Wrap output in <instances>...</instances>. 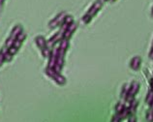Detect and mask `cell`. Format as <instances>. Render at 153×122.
Here are the masks:
<instances>
[{
	"instance_id": "obj_1",
	"label": "cell",
	"mask_w": 153,
	"mask_h": 122,
	"mask_svg": "<svg viewBox=\"0 0 153 122\" xmlns=\"http://www.w3.org/2000/svg\"><path fill=\"white\" fill-rule=\"evenodd\" d=\"M102 8H103V4L97 0V1L92 4V6L88 9L86 14L82 18V22L84 24H88L92 19L96 17V16H97V14L99 13V12L102 10Z\"/></svg>"
},
{
	"instance_id": "obj_2",
	"label": "cell",
	"mask_w": 153,
	"mask_h": 122,
	"mask_svg": "<svg viewBox=\"0 0 153 122\" xmlns=\"http://www.w3.org/2000/svg\"><path fill=\"white\" fill-rule=\"evenodd\" d=\"M140 89V83L137 80H133L130 83V87H129V92L125 99V103H129V102L136 99V96L139 93Z\"/></svg>"
},
{
	"instance_id": "obj_3",
	"label": "cell",
	"mask_w": 153,
	"mask_h": 122,
	"mask_svg": "<svg viewBox=\"0 0 153 122\" xmlns=\"http://www.w3.org/2000/svg\"><path fill=\"white\" fill-rule=\"evenodd\" d=\"M46 73L51 77V79H53L58 84H60V85H64V84L66 83V79L64 78L63 76L60 75L59 73H56V72L53 70V69H51V68H50V67H48V68L46 69Z\"/></svg>"
},
{
	"instance_id": "obj_4",
	"label": "cell",
	"mask_w": 153,
	"mask_h": 122,
	"mask_svg": "<svg viewBox=\"0 0 153 122\" xmlns=\"http://www.w3.org/2000/svg\"><path fill=\"white\" fill-rule=\"evenodd\" d=\"M66 13L65 12H62V13H59L54 19H52L50 23H49V26L50 28H51V29H53V28H56L57 26H61L62 23L64 22V19H65L66 17Z\"/></svg>"
},
{
	"instance_id": "obj_5",
	"label": "cell",
	"mask_w": 153,
	"mask_h": 122,
	"mask_svg": "<svg viewBox=\"0 0 153 122\" xmlns=\"http://www.w3.org/2000/svg\"><path fill=\"white\" fill-rule=\"evenodd\" d=\"M78 26H79V24L76 23V22H73V23H71L69 26H68L66 28V30L64 31V33H63V38L64 39H67V40H70V38L73 36V34L76 32V30L78 29Z\"/></svg>"
},
{
	"instance_id": "obj_6",
	"label": "cell",
	"mask_w": 153,
	"mask_h": 122,
	"mask_svg": "<svg viewBox=\"0 0 153 122\" xmlns=\"http://www.w3.org/2000/svg\"><path fill=\"white\" fill-rule=\"evenodd\" d=\"M142 57L140 56H134L130 61V68L134 71H138L142 67Z\"/></svg>"
},
{
	"instance_id": "obj_7",
	"label": "cell",
	"mask_w": 153,
	"mask_h": 122,
	"mask_svg": "<svg viewBox=\"0 0 153 122\" xmlns=\"http://www.w3.org/2000/svg\"><path fill=\"white\" fill-rule=\"evenodd\" d=\"M125 104H126V108L128 109V111L130 112L131 115H135L139 107V101L137 99H134L133 101L129 102V103H125Z\"/></svg>"
},
{
	"instance_id": "obj_8",
	"label": "cell",
	"mask_w": 153,
	"mask_h": 122,
	"mask_svg": "<svg viewBox=\"0 0 153 122\" xmlns=\"http://www.w3.org/2000/svg\"><path fill=\"white\" fill-rule=\"evenodd\" d=\"M62 39H63V32L62 31H59L54 36H52V37L49 40V42H48V45H49V46H53V45L56 42H58V41H61Z\"/></svg>"
},
{
	"instance_id": "obj_9",
	"label": "cell",
	"mask_w": 153,
	"mask_h": 122,
	"mask_svg": "<svg viewBox=\"0 0 153 122\" xmlns=\"http://www.w3.org/2000/svg\"><path fill=\"white\" fill-rule=\"evenodd\" d=\"M129 87H130V83H124L121 87V91H120V99L122 101H125L126 97L129 92Z\"/></svg>"
},
{
	"instance_id": "obj_10",
	"label": "cell",
	"mask_w": 153,
	"mask_h": 122,
	"mask_svg": "<svg viewBox=\"0 0 153 122\" xmlns=\"http://www.w3.org/2000/svg\"><path fill=\"white\" fill-rule=\"evenodd\" d=\"M126 109V104H125V101H119L116 103V105L114 106V111L115 113H121L124 109Z\"/></svg>"
},
{
	"instance_id": "obj_11",
	"label": "cell",
	"mask_w": 153,
	"mask_h": 122,
	"mask_svg": "<svg viewBox=\"0 0 153 122\" xmlns=\"http://www.w3.org/2000/svg\"><path fill=\"white\" fill-rule=\"evenodd\" d=\"M35 41H36V43H37L38 47L41 48V50H43V48H45L46 47H48L45 39H44V37H42V36H37L36 39H35Z\"/></svg>"
},
{
	"instance_id": "obj_12",
	"label": "cell",
	"mask_w": 153,
	"mask_h": 122,
	"mask_svg": "<svg viewBox=\"0 0 153 122\" xmlns=\"http://www.w3.org/2000/svg\"><path fill=\"white\" fill-rule=\"evenodd\" d=\"M22 32V27L21 25H16L14 28H13V30H12V33H11V37H13L15 39H17L18 37V35H19Z\"/></svg>"
},
{
	"instance_id": "obj_13",
	"label": "cell",
	"mask_w": 153,
	"mask_h": 122,
	"mask_svg": "<svg viewBox=\"0 0 153 122\" xmlns=\"http://www.w3.org/2000/svg\"><path fill=\"white\" fill-rule=\"evenodd\" d=\"M69 48H70V42H69V40L63 38L61 41H60V47H59L60 50H63V51H67V50Z\"/></svg>"
},
{
	"instance_id": "obj_14",
	"label": "cell",
	"mask_w": 153,
	"mask_h": 122,
	"mask_svg": "<svg viewBox=\"0 0 153 122\" xmlns=\"http://www.w3.org/2000/svg\"><path fill=\"white\" fill-rule=\"evenodd\" d=\"M152 101H153V91L151 90V89H149L148 92L146 93V103L148 107H149L150 104L152 103Z\"/></svg>"
},
{
	"instance_id": "obj_15",
	"label": "cell",
	"mask_w": 153,
	"mask_h": 122,
	"mask_svg": "<svg viewBox=\"0 0 153 122\" xmlns=\"http://www.w3.org/2000/svg\"><path fill=\"white\" fill-rule=\"evenodd\" d=\"M146 119L147 122H153V109H149L146 113Z\"/></svg>"
},
{
	"instance_id": "obj_16",
	"label": "cell",
	"mask_w": 153,
	"mask_h": 122,
	"mask_svg": "<svg viewBox=\"0 0 153 122\" xmlns=\"http://www.w3.org/2000/svg\"><path fill=\"white\" fill-rule=\"evenodd\" d=\"M122 118L121 116H120V115H118V113H115L114 115H112L111 117V122H122Z\"/></svg>"
},
{
	"instance_id": "obj_17",
	"label": "cell",
	"mask_w": 153,
	"mask_h": 122,
	"mask_svg": "<svg viewBox=\"0 0 153 122\" xmlns=\"http://www.w3.org/2000/svg\"><path fill=\"white\" fill-rule=\"evenodd\" d=\"M12 59H13V55L10 54L9 52H6L4 54V62H10Z\"/></svg>"
},
{
	"instance_id": "obj_18",
	"label": "cell",
	"mask_w": 153,
	"mask_h": 122,
	"mask_svg": "<svg viewBox=\"0 0 153 122\" xmlns=\"http://www.w3.org/2000/svg\"><path fill=\"white\" fill-rule=\"evenodd\" d=\"M25 38H26V34L25 33V32L22 31L21 34H19V35H18V37H17V40L21 41V42H23V41L25 40Z\"/></svg>"
},
{
	"instance_id": "obj_19",
	"label": "cell",
	"mask_w": 153,
	"mask_h": 122,
	"mask_svg": "<svg viewBox=\"0 0 153 122\" xmlns=\"http://www.w3.org/2000/svg\"><path fill=\"white\" fill-rule=\"evenodd\" d=\"M127 122H137V117L135 115H130L127 118Z\"/></svg>"
},
{
	"instance_id": "obj_20",
	"label": "cell",
	"mask_w": 153,
	"mask_h": 122,
	"mask_svg": "<svg viewBox=\"0 0 153 122\" xmlns=\"http://www.w3.org/2000/svg\"><path fill=\"white\" fill-rule=\"evenodd\" d=\"M98 1H99V2H101V3L103 4V5H104V4L106 3V2L108 1V0H98Z\"/></svg>"
},
{
	"instance_id": "obj_21",
	"label": "cell",
	"mask_w": 153,
	"mask_h": 122,
	"mask_svg": "<svg viewBox=\"0 0 153 122\" xmlns=\"http://www.w3.org/2000/svg\"><path fill=\"white\" fill-rule=\"evenodd\" d=\"M4 2H5V0H0V7H2V6H3Z\"/></svg>"
},
{
	"instance_id": "obj_22",
	"label": "cell",
	"mask_w": 153,
	"mask_h": 122,
	"mask_svg": "<svg viewBox=\"0 0 153 122\" xmlns=\"http://www.w3.org/2000/svg\"><path fill=\"white\" fill-rule=\"evenodd\" d=\"M108 1L110 3H114L115 1H117V0H108Z\"/></svg>"
},
{
	"instance_id": "obj_23",
	"label": "cell",
	"mask_w": 153,
	"mask_h": 122,
	"mask_svg": "<svg viewBox=\"0 0 153 122\" xmlns=\"http://www.w3.org/2000/svg\"><path fill=\"white\" fill-rule=\"evenodd\" d=\"M149 109H153V101H152V103H151L150 106H149Z\"/></svg>"
},
{
	"instance_id": "obj_24",
	"label": "cell",
	"mask_w": 153,
	"mask_h": 122,
	"mask_svg": "<svg viewBox=\"0 0 153 122\" xmlns=\"http://www.w3.org/2000/svg\"><path fill=\"white\" fill-rule=\"evenodd\" d=\"M151 17L153 18V5H152V9H151Z\"/></svg>"
},
{
	"instance_id": "obj_25",
	"label": "cell",
	"mask_w": 153,
	"mask_h": 122,
	"mask_svg": "<svg viewBox=\"0 0 153 122\" xmlns=\"http://www.w3.org/2000/svg\"><path fill=\"white\" fill-rule=\"evenodd\" d=\"M152 76H153V74H152Z\"/></svg>"
}]
</instances>
